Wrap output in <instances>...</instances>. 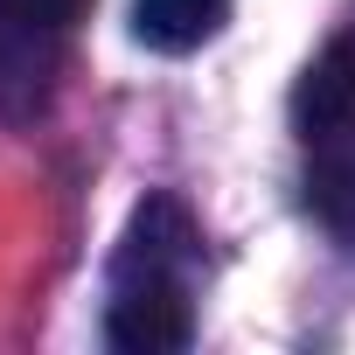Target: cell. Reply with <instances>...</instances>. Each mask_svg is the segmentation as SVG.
<instances>
[{
	"mask_svg": "<svg viewBox=\"0 0 355 355\" xmlns=\"http://www.w3.org/2000/svg\"><path fill=\"white\" fill-rule=\"evenodd\" d=\"M293 119L306 139V202L320 223L355 230V35L320 49L293 91Z\"/></svg>",
	"mask_w": 355,
	"mask_h": 355,
	"instance_id": "obj_1",
	"label": "cell"
},
{
	"mask_svg": "<svg viewBox=\"0 0 355 355\" xmlns=\"http://www.w3.org/2000/svg\"><path fill=\"white\" fill-rule=\"evenodd\" d=\"M196 334V306H189V279L174 272H146V279H119L112 306H105V341L125 355H174Z\"/></svg>",
	"mask_w": 355,
	"mask_h": 355,
	"instance_id": "obj_2",
	"label": "cell"
},
{
	"mask_svg": "<svg viewBox=\"0 0 355 355\" xmlns=\"http://www.w3.org/2000/svg\"><path fill=\"white\" fill-rule=\"evenodd\" d=\"M196 216L189 202H174V196H146L119 237V258L112 272L119 279H146V272H174V279H189V258H196Z\"/></svg>",
	"mask_w": 355,
	"mask_h": 355,
	"instance_id": "obj_3",
	"label": "cell"
},
{
	"mask_svg": "<svg viewBox=\"0 0 355 355\" xmlns=\"http://www.w3.org/2000/svg\"><path fill=\"white\" fill-rule=\"evenodd\" d=\"M230 21V0H132V42L153 56H189Z\"/></svg>",
	"mask_w": 355,
	"mask_h": 355,
	"instance_id": "obj_4",
	"label": "cell"
},
{
	"mask_svg": "<svg viewBox=\"0 0 355 355\" xmlns=\"http://www.w3.org/2000/svg\"><path fill=\"white\" fill-rule=\"evenodd\" d=\"M77 15H84V0H0V35L21 42V49H35V42L70 35Z\"/></svg>",
	"mask_w": 355,
	"mask_h": 355,
	"instance_id": "obj_5",
	"label": "cell"
}]
</instances>
